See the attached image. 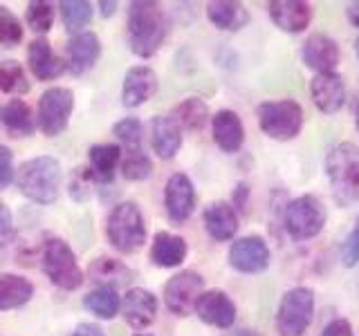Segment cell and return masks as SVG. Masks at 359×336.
<instances>
[{
    "instance_id": "cell-12",
    "label": "cell",
    "mask_w": 359,
    "mask_h": 336,
    "mask_svg": "<svg viewBox=\"0 0 359 336\" xmlns=\"http://www.w3.org/2000/svg\"><path fill=\"white\" fill-rule=\"evenodd\" d=\"M272 253L261 235H243L229 246V265L241 274H261L269 267Z\"/></svg>"
},
{
    "instance_id": "cell-30",
    "label": "cell",
    "mask_w": 359,
    "mask_h": 336,
    "mask_svg": "<svg viewBox=\"0 0 359 336\" xmlns=\"http://www.w3.org/2000/svg\"><path fill=\"white\" fill-rule=\"evenodd\" d=\"M171 117L182 130L200 132L209 123V106L200 97H187L175 106Z\"/></svg>"
},
{
    "instance_id": "cell-8",
    "label": "cell",
    "mask_w": 359,
    "mask_h": 336,
    "mask_svg": "<svg viewBox=\"0 0 359 336\" xmlns=\"http://www.w3.org/2000/svg\"><path fill=\"white\" fill-rule=\"evenodd\" d=\"M328 211L317 195H299L283 211V227L294 240H312L323 231Z\"/></svg>"
},
{
    "instance_id": "cell-42",
    "label": "cell",
    "mask_w": 359,
    "mask_h": 336,
    "mask_svg": "<svg viewBox=\"0 0 359 336\" xmlns=\"http://www.w3.org/2000/svg\"><path fill=\"white\" fill-rule=\"evenodd\" d=\"M321 336H355V332H353V325L348 323L346 318H332L323 328Z\"/></svg>"
},
{
    "instance_id": "cell-21",
    "label": "cell",
    "mask_w": 359,
    "mask_h": 336,
    "mask_svg": "<svg viewBox=\"0 0 359 336\" xmlns=\"http://www.w3.org/2000/svg\"><path fill=\"white\" fill-rule=\"evenodd\" d=\"M211 134L222 153H238L245 144V126L238 112L227 108L218 110L211 117Z\"/></svg>"
},
{
    "instance_id": "cell-25",
    "label": "cell",
    "mask_w": 359,
    "mask_h": 336,
    "mask_svg": "<svg viewBox=\"0 0 359 336\" xmlns=\"http://www.w3.org/2000/svg\"><path fill=\"white\" fill-rule=\"evenodd\" d=\"M189 246L182 235L160 231L155 233L153 244H151V262L162 267V269H173L180 267L187 260Z\"/></svg>"
},
{
    "instance_id": "cell-23",
    "label": "cell",
    "mask_w": 359,
    "mask_h": 336,
    "mask_svg": "<svg viewBox=\"0 0 359 336\" xmlns=\"http://www.w3.org/2000/svg\"><path fill=\"white\" fill-rule=\"evenodd\" d=\"M27 63L39 81H54L65 72V61L52 50L48 38H34L27 48Z\"/></svg>"
},
{
    "instance_id": "cell-2",
    "label": "cell",
    "mask_w": 359,
    "mask_h": 336,
    "mask_svg": "<svg viewBox=\"0 0 359 336\" xmlns=\"http://www.w3.org/2000/svg\"><path fill=\"white\" fill-rule=\"evenodd\" d=\"M14 182L27 200L36 204H54L61 193L63 168L56 157L41 155L20 164Z\"/></svg>"
},
{
    "instance_id": "cell-48",
    "label": "cell",
    "mask_w": 359,
    "mask_h": 336,
    "mask_svg": "<svg viewBox=\"0 0 359 336\" xmlns=\"http://www.w3.org/2000/svg\"><path fill=\"white\" fill-rule=\"evenodd\" d=\"M355 56H357V59H359V36L355 38Z\"/></svg>"
},
{
    "instance_id": "cell-43",
    "label": "cell",
    "mask_w": 359,
    "mask_h": 336,
    "mask_svg": "<svg viewBox=\"0 0 359 336\" xmlns=\"http://www.w3.org/2000/svg\"><path fill=\"white\" fill-rule=\"evenodd\" d=\"M247 200H250V186H247L245 182H241L238 186L233 188V197L229 204L236 209V213H245L247 209Z\"/></svg>"
},
{
    "instance_id": "cell-26",
    "label": "cell",
    "mask_w": 359,
    "mask_h": 336,
    "mask_svg": "<svg viewBox=\"0 0 359 336\" xmlns=\"http://www.w3.org/2000/svg\"><path fill=\"white\" fill-rule=\"evenodd\" d=\"M135 278L133 269L126 267L121 260H115V258H97V260L90 262L88 267V280H93L97 287H110L117 289L128 285L130 280Z\"/></svg>"
},
{
    "instance_id": "cell-11",
    "label": "cell",
    "mask_w": 359,
    "mask_h": 336,
    "mask_svg": "<svg viewBox=\"0 0 359 336\" xmlns=\"http://www.w3.org/2000/svg\"><path fill=\"white\" fill-rule=\"evenodd\" d=\"M198 204L196 186L191 182V177L184 173H173L166 179L164 186V209L166 216L173 224H184L194 216Z\"/></svg>"
},
{
    "instance_id": "cell-19",
    "label": "cell",
    "mask_w": 359,
    "mask_h": 336,
    "mask_svg": "<svg viewBox=\"0 0 359 336\" xmlns=\"http://www.w3.org/2000/svg\"><path fill=\"white\" fill-rule=\"evenodd\" d=\"M202 222H205V231L209 233V238L216 242L233 240L241 227L238 213H236V209L224 200L211 202L205 209V213H202Z\"/></svg>"
},
{
    "instance_id": "cell-35",
    "label": "cell",
    "mask_w": 359,
    "mask_h": 336,
    "mask_svg": "<svg viewBox=\"0 0 359 336\" xmlns=\"http://www.w3.org/2000/svg\"><path fill=\"white\" fill-rule=\"evenodd\" d=\"M121 175L128 182H144L153 173V162L144 150H130L121 155Z\"/></svg>"
},
{
    "instance_id": "cell-5",
    "label": "cell",
    "mask_w": 359,
    "mask_h": 336,
    "mask_svg": "<svg viewBox=\"0 0 359 336\" xmlns=\"http://www.w3.org/2000/svg\"><path fill=\"white\" fill-rule=\"evenodd\" d=\"M41 269L59 289L74 291L83 285V269L79 267L72 246L61 238H48L41 246Z\"/></svg>"
},
{
    "instance_id": "cell-38",
    "label": "cell",
    "mask_w": 359,
    "mask_h": 336,
    "mask_svg": "<svg viewBox=\"0 0 359 336\" xmlns=\"http://www.w3.org/2000/svg\"><path fill=\"white\" fill-rule=\"evenodd\" d=\"M95 186L97 182L90 175L88 168H74V173L67 179V193H70L74 202H88Z\"/></svg>"
},
{
    "instance_id": "cell-4",
    "label": "cell",
    "mask_w": 359,
    "mask_h": 336,
    "mask_svg": "<svg viewBox=\"0 0 359 336\" xmlns=\"http://www.w3.org/2000/svg\"><path fill=\"white\" fill-rule=\"evenodd\" d=\"M146 220L135 202H119L106 220V238L119 253H135L146 242Z\"/></svg>"
},
{
    "instance_id": "cell-17",
    "label": "cell",
    "mask_w": 359,
    "mask_h": 336,
    "mask_svg": "<svg viewBox=\"0 0 359 336\" xmlns=\"http://www.w3.org/2000/svg\"><path fill=\"white\" fill-rule=\"evenodd\" d=\"M121 314L133 330L151 328L157 318V296L144 287H133L121 298Z\"/></svg>"
},
{
    "instance_id": "cell-14",
    "label": "cell",
    "mask_w": 359,
    "mask_h": 336,
    "mask_svg": "<svg viewBox=\"0 0 359 336\" xmlns=\"http://www.w3.org/2000/svg\"><path fill=\"white\" fill-rule=\"evenodd\" d=\"M339 45L334 38H330L328 34H310L301 48V61L314 74H323V72H334L337 63H339Z\"/></svg>"
},
{
    "instance_id": "cell-34",
    "label": "cell",
    "mask_w": 359,
    "mask_h": 336,
    "mask_svg": "<svg viewBox=\"0 0 359 336\" xmlns=\"http://www.w3.org/2000/svg\"><path fill=\"white\" fill-rule=\"evenodd\" d=\"M112 134L117 137L121 150H142V139H144V126L137 117H123L112 126Z\"/></svg>"
},
{
    "instance_id": "cell-24",
    "label": "cell",
    "mask_w": 359,
    "mask_h": 336,
    "mask_svg": "<svg viewBox=\"0 0 359 336\" xmlns=\"http://www.w3.org/2000/svg\"><path fill=\"white\" fill-rule=\"evenodd\" d=\"M151 144L160 160H173L182 148V128L171 115H157L151 121Z\"/></svg>"
},
{
    "instance_id": "cell-10",
    "label": "cell",
    "mask_w": 359,
    "mask_h": 336,
    "mask_svg": "<svg viewBox=\"0 0 359 336\" xmlns=\"http://www.w3.org/2000/svg\"><path fill=\"white\" fill-rule=\"evenodd\" d=\"M202 291H205V278L198 272L184 269V272H177L166 280L164 294H162L164 305L168 312L175 314V316L184 318L194 312L196 300L200 298Z\"/></svg>"
},
{
    "instance_id": "cell-15",
    "label": "cell",
    "mask_w": 359,
    "mask_h": 336,
    "mask_svg": "<svg viewBox=\"0 0 359 336\" xmlns=\"http://www.w3.org/2000/svg\"><path fill=\"white\" fill-rule=\"evenodd\" d=\"M310 97L312 104L317 106L323 115H334L346 104V81L337 72L314 74L310 81Z\"/></svg>"
},
{
    "instance_id": "cell-37",
    "label": "cell",
    "mask_w": 359,
    "mask_h": 336,
    "mask_svg": "<svg viewBox=\"0 0 359 336\" xmlns=\"http://www.w3.org/2000/svg\"><path fill=\"white\" fill-rule=\"evenodd\" d=\"M22 41V25L18 16L5 5H0V45L3 48H16Z\"/></svg>"
},
{
    "instance_id": "cell-41",
    "label": "cell",
    "mask_w": 359,
    "mask_h": 336,
    "mask_svg": "<svg viewBox=\"0 0 359 336\" xmlns=\"http://www.w3.org/2000/svg\"><path fill=\"white\" fill-rule=\"evenodd\" d=\"M14 235V218L11 211L5 206V202H0V244L7 242Z\"/></svg>"
},
{
    "instance_id": "cell-33",
    "label": "cell",
    "mask_w": 359,
    "mask_h": 336,
    "mask_svg": "<svg viewBox=\"0 0 359 336\" xmlns=\"http://www.w3.org/2000/svg\"><path fill=\"white\" fill-rule=\"evenodd\" d=\"M0 92L18 97L29 92V78L18 61H3L0 63Z\"/></svg>"
},
{
    "instance_id": "cell-46",
    "label": "cell",
    "mask_w": 359,
    "mask_h": 336,
    "mask_svg": "<svg viewBox=\"0 0 359 336\" xmlns=\"http://www.w3.org/2000/svg\"><path fill=\"white\" fill-rule=\"evenodd\" d=\"M117 9H119V3H115V0H101L99 3V11L104 18H110Z\"/></svg>"
},
{
    "instance_id": "cell-49",
    "label": "cell",
    "mask_w": 359,
    "mask_h": 336,
    "mask_svg": "<svg viewBox=\"0 0 359 336\" xmlns=\"http://www.w3.org/2000/svg\"><path fill=\"white\" fill-rule=\"evenodd\" d=\"M135 336H151V334H135Z\"/></svg>"
},
{
    "instance_id": "cell-44",
    "label": "cell",
    "mask_w": 359,
    "mask_h": 336,
    "mask_svg": "<svg viewBox=\"0 0 359 336\" xmlns=\"http://www.w3.org/2000/svg\"><path fill=\"white\" fill-rule=\"evenodd\" d=\"M72 336H106V334L101 332V328L95 323H79L76 330L72 332Z\"/></svg>"
},
{
    "instance_id": "cell-40",
    "label": "cell",
    "mask_w": 359,
    "mask_h": 336,
    "mask_svg": "<svg viewBox=\"0 0 359 336\" xmlns=\"http://www.w3.org/2000/svg\"><path fill=\"white\" fill-rule=\"evenodd\" d=\"M16 177L14 168V155L7 146H0V188H7Z\"/></svg>"
},
{
    "instance_id": "cell-47",
    "label": "cell",
    "mask_w": 359,
    "mask_h": 336,
    "mask_svg": "<svg viewBox=\"0 0 359 336\" xmlns=\"http://www.w3.org/2000/svg\"><path fill=\"white\" fill-rule=\"evenodd\" d=\"M355 128H357V132H359V104H357V108H355Z\"/></svg>"
},
{
    "instance_id": "cell-32",
    "label": "cell",
    "mask_w": 359,
    "mask_h": 336,
    "mask_svg": "<svg viewBox=\"0 0 359 336\" xmlns=\"http://www.w3.org/2000/svg\"><path fill=\"white\" fill-rule=\"evenodd\" d=\"M59 9H61L63 27L72 36L74 34H81L83 27H88L90 20H93V5L88 0H65V3L59 5Z\"/></svg>"
},
{
    "instance_id": "cell-9",
    "label": "cell",
    "mask_w": 359,
    "mask_h": 336,
    "mask_svg": "<svg viewBox=\"0 0 359 336\" xmlns=\"http://www.w3.org/2000/svg\"><path fill=\"white\" fill-rule=\"evenodd\" d=\"M72 110H74V92L70 88L63 85L48 88L39 99L36 128L45 137H56V134H61L70 126Z\"/></svg>"
},
{
    "instance_id": "cell-22",
    "label": "cell",
    "mask_w": 359,
    "mask_h": 336,
    "mask_svg": "<svg viewBox=\"0 0 359 336\" xmlns=\"http://www.w3.org/2000/svg\"><path fill=\"white\" fill-rule=\"evenodd\" d=\"M121 146L119 144H95L88 153V171L97 182V186H110L115 182V173L121 164Z\"/></svg>"
},
{
    "instance_id": "cell-6",
    "label": "cell",
    "mask_w": 359,
    "mask_h": 336,
    "mask_svg": "<svg viewBox=\"0 0 359 336\" xmlns=\"http://www.w3.org/2000/svg\"><path fill=\"white\" fill-rule=\"evenodd\" d=\"M258 128H261L269 139L276 141H290L299 137L303 130V108L294 99H278V101H265L256 108Z\"/></svg>"
},
{
    "instance_id": "cell-39",
    "label": "cell",
    "mask_w": 359,
    "mask_h": 336,
    "mask_svg": "<svg viewBox=\"0 0 359 336\" xmlns=\"http://www.w3.org/2000/svg\"><path fill=\"white\" fill-rule=\"evenodd\" d=\"M341 262L353 269L359 262V218L355 222V227L351 229V233L346 235V240L341 242Z\"/></svg>"
},
{
    "instance_id": "cell-7",
    "label": "cell",
    "mask_w": 359,
    "mask_h": 336,
    "mask_svg": "<svg viewBox=\"0 0 359 336\" xmlns=\"http://www.w3.org/2000/svg\"><path fill=\"white\" fill-rule=\"evenodd\" d=\"M314 289L299 285L287 289L276 309L278 336H303L314 318Z\"/></svg>"
},
{
    "instance_id": "cell-20",
    "label": "cell",
    "mask_w": 359,
    "mask_h": 336,
    "mask_svg": "<svg viewBox=\"0 0 359 336\" xmlns=\"http://www.w3.org/2000/svg\"><path fill=\"white\" fill-rule=\"evenodd\" d=\"M157 92V74L149 65H135L123 76L121 104L126 108L144 106Z\"/></svg>"
},
{
    "instance_id": "cell-18",
    "label": "cell",
    "mask_w": 359,
    "mask_h": 336,
    "mask_svg": "<svg viewBox=\"0 0 359 336\" xmlns=\"http://www.w3.org/2000/svg\"><path fill=\"white\" fill-rule=\"evenodd\" d=\"M267 14L280 31L299 34L306 31L312 22V5L303 0H272L267 5Z\"/></svg>"
},
{
    "instance_id": "cell-45",
    "label": "cell",
    "mask_w": 359,
    "mask_h": 336,
    "mask_svg": "<svg viewBox=\"0 0 359 336\" xmlns=\"http://www.w3.org/2000/svg\"><path fill=\"white\" fill-rule=\"evenodd\" d=\"M346 18L353 27L359 29V0H355V3H351L346 7Z\"/></svg>"
},
{
    "instance_id": "cell-1",
    "label": "cell",
    "mask_w": 359,
    "mask_h": 336,
    "mask_svg": "<svg viewBox=\"0 0 359 336\" xmlns=\"http://www.w3.org/2000/svg\"><path fill=\"white\" fill-rule=\"evenodd\" d=\"M128 45L130 52L142 56V59H151L168 34V20L160 3L153 0H137L128 7Z\"/></svg>"
},
{
    "instance_id": "cell-28",
    "label": "cell",
    "mask_w": 359,
    "mask_h": 336,
    "mask_svg": "<svg viewBox=\"0 0 359 336\" xmlns=\"http://www.w3.org/2000/svg\"><path fill=\"white\" fill-rule=\"evenodd\" d=\"M207 18L216 29L238 31L250 20V11L236 0H211V3H207Z\"/></svg>"
},
{
    "instance_id": "cell-31",
    "label": "cell",
    "mask_w": 359,
    "mask_h": 336,
    "mask_svg": "<svg viewBox=\"0 0 359 336\" xmlns=\"http://www.w3.org/2000/svg\"><path fill=\"white\" fill-rule=\"evenodd\" d=\"M83 307L101 321H112L121 309V298L117 294V289L95 287L83 296Z\"/></svg>"
},
{
    "instance_id": "cell-16",
    "label": "cell",
    "mask_w": 359,
    "mask_h": 336,
    "mask_svg": "<svg viewBox=\"0 0 359 336\" xmlns=\"http://www.w3.org/2000/svg\"><path fill=\"white\" fill-rule=\"evenodd\" d=\"M101 56V41L95 31H81L67 41L65 45V70L72 74H86L93 70Z\"/></svg>"
},
{
    "instance_id": "cell-29",
    "label": "cell",
    "mask_w": 359,
    "mask_h": 336,
    "mask_svg": "<svg viewBox=\"0 0 359 336\" xmlns=\"http://www.w3.org/2000/svg\"><path fill=\"white\" fill-rule=\"evenodd\" d=\"M34 296V285L25 276L0 274V312L27 305Z\"/></svg>"
},
{
    "instance_id": "cell-36",
    "label": "cell",
    "mask_w": 359,
    "mask_h": 336,
    "mask_svg": "<svg viewBox=\"0 0 359 336\" xmlns=\"http://www.w3.org/2000/svg\"><path fill=\"white\" fill-rule=\"evenodd\" d=\"M27 25L36 34H48L54 25V5L48 0H32L25 11Z\"/></svg>"
},
{
    "instance_id": "cell-13",
    "label": "cell",
    "mask_w": 359,
    "mask_h": 336,
    "mask_svg": "<svg viewBox=\"0 0 359 336\" xmlns=\"http://www.w3.org/2000/svg\"><path fill=\"white\" fill-rule=\"evenodd\" d=\"M196 316L211 325V328H218V330H229L231 325L236 323V302L231 300V296L227 291L222 289H207L202 291L200 298L196 300Z\"/></svg>"
},
{
    "instance_id": "cell-3",
    "label": "cell",
    "mask_w": 359,
    "mask_h": 336,
    "mask_svg": "<svg viewBox=\"0 0 359 336\" xmlns=\"http://www.w3.org/2000/svg\"><path fill=\"white\" fill-rule=\"evenodd\" d=\"M325 175H328L332 197L339 206L348 209L359 200V148L351 141L337 144L325 155Z\"/></svg>"
},
{
    "instance_id": "cell-27",
    "label": "cell",
    "mask_w": 359,
    "mask_h": 336,
    "mask_svg": "<svg viewBox=\"0 0 359 336\" xmlns=\"http://www.w3.org/2000/svg\"><path fill=\"white\" fill-rule=\"evenodd\" d=\"M0 121H3L5 130L16 139L32 137L34 130H36V117L22 99H9L0 108Z\"/></svg>"
}]
</instances>
